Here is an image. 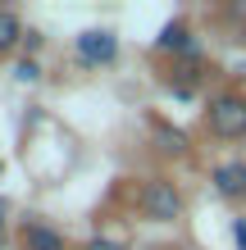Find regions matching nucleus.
Listing matches in <instances>:
<instances>
[{"label": "nucleus", "instance_id": "20e7f679", "mask_svg": "<svg viewBox=\"0 0 246 250\" xmlns=\"http://www.w3.org/2000/svg\"><path fill=\"white\" fill-rule=\"evenodd\" d=\"M155 50H160V55H173V64H178V60H201V41H196V32L182 19H173V23L160 27Z\"/></svg>", "mask_w": 246, "mask_h": 250}, {"label": "nucleus", "instance_id": "f257e3e1", "mask_svg": "<svg viewBox=\"0 0 246 250\" xmlns=\"http://www.w3.org/2000/svg\"><path fill=\"white\" fill-rule=\"evenodd\" d=\"M205 132L214 141H242L246 137V96L242 91H219L205 105Z\"/></svg>", "mask_w": 246, "mask_h": 250}, {"label": "nucleus", "instance_id": "4468645a", "mask_svg": "<svg viewBox=\"0 0 246 250\" xmlns=\"http://www.w3.org/2000/svg\"><path fill=\"white\" fill-rule=\"evenodd\" d=\"M160 250H173V246H160Z\"/></svg>", "mask_w": 246, "mask_h": 250}, {"label": "nucleus", "instance_id": "f03ea898", "mask_svg": "<svg viewBox=\"0 0 246 250\" xmlns=\"http://www.w3.org/2000/svg\"><path fill=\"white\" fill-rule=\"evenodd\" d=\"M137 209H141V218H151V223H178L182 218V191L169 178H151L137 191Z\"/></svg>", "mask_w": 246, "mask_h": 250}, {"label": "nucleus", "instance_id": "9d476101", "mask_svg": "<svg viewBox=\"0 0 246 250\" xmlns=\"http://www.w3.org/2000/svg\"><path fill=\"white\" fill-rule=\"evenodd\" d=\"M82 250H123V246H119V241H105V237H91Z\"/></svg>", "mask_w": 246, "mask_h": 250}, {"label": "nucleus", "instance_id": "39448f33", "mask_svg": "<svg viewBox=\"0 0 246 250\" xmlns=\"http://www.w3.org/2000/svg\"><path fill=\"white\" fill-rule=\"evenodd\" d=\"M210 182H214V191H219L224 200H246V159H224V164H214Z\"/></svg>", "mask_w": 246, "mask_h": 250}, {"label": "nucleus", "instance_id": "1a4fd4ad", "mask_svg": "<svg viewBox=\"0 0 246 250\" xmlns=\"http://www.w3.org/2000/svg\"><path fill=\"white\" fill-rule=\"evenodd\" d=\"M14 78H19V82H41V64L37 60H19V64H14Z\"/></svg>", "mask_w": 246, "mask_h": 250}, {"label": "nucleus", "instance_id": "ddd939ff", "mask_svg": "<svg viewBox=\"0 0 246 250\" xmlns=\"http://www.w3.org/2000/svg\"><path fill=\"white\" fill-rule=\"evenodd\" d=\"M0 228H5V205H0Z\"/></svg>", "mask_w": 246, "mask_h": 250}, {"label": "nucleus", "instance_id": "9b49d317", "mask_svg": "<svg viewBox=\"0 0 246 250\" xmlns=\"http://www.w3.org/2000/svg\"><path fill=\"white\" fill-rule=\"evenodd\" d=\"M233 241L237 250H246V218H233Z\"/></svg>", "mask_w": 246, "mask_h": 250}, {"label": "nucleus", "instance_id": "f8f14e48", "mask_svg": "<svg viewBox=\"0 0 246 250\" xmlns=\"http://www.w3.org/2000/svg\"><path fill=\"white\" fill-rule=\"evenodd\" d=\"M23 50H27V55L41 50V32H27V37H23Z\"/></svg>", "mask_w": 246, "mask_h": 250}, {"label": "nucleus", "instance_id": "7ed1b4c3", "mask_svg": "<svg viewBox=\"0 0 246 250\" xmlns=\"http://www.w3.org/2000/svg\"><path fill=\"white\" fill-rule=\"evenodd\" d=\"M73 55H78L82 68H105V64L119 60V37H114L110 27H87L73 41Z\"/></svg>", "mask_w": 246, "mask_h": 250}, {"label": "nucleus", "instance_id": "6e6552de", "mask_svg": "<svg viewBox=\"0 0 246 250\" xmlns=\"http://www.w3.org/2000/svg\"><path fill=\"white\" fill-rule=\"evenodd\" d=\"M155 141H160L164 155H182L187 150V137H182L178 127H164V123H155Z\"/></svg>", "mask_w": 246, "mask_h": 250}, {"label": "nucleus", "instance_id": "423d86ee", "mask_svg": "<svg viewBox=\"0 0 246 250\" xmlns=\"http://www.w3.org/2000/svg\"><path fill=\"white\" fill-rule=\"evenodd\" d=\"M19 241H23V250H68L64 232H55L50 223H41V218L23 228V237H19Z\"/></svg>", "mask_w": 246, "mask_h": 250}, {"label": "nucleus", "instance_id": "0eeeda50", "mask_svg": "<svg viewBox=\"0 0 246 250\" xmlns=\"http://www.w3.org/2000/svg\"><path fill=\"white\" fill-rule=\"evenodd\" d=\"M23 37H27V32H23L19 14H14V9H0V60L23 46Z\"/></svg>", "mask_w": 246, "mask_h": 250}]
</instances>
